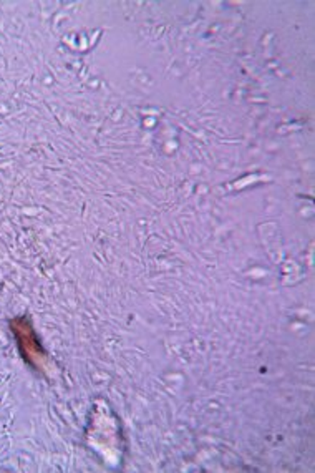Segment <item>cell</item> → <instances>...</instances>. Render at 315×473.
Returning <instances> with one entry per match:
<instances>
[{
  "label": "cell",
  "mask_w": 315,
  "mask_h": 473,
  "mask_svg": "<svg viewBox=\"0 0 315 473\" xmlns=\"http://www.w3.org/2000/svg\"><path fill=\"white\" fill-rule=\"evenodd\" d=\"M15 334L18 336V341H20V347H22V351H24L25 359H29V360L40 359V344H37L29 322L24 321V319L17 321Z\"/></svg>",
  "instance_id": "6da1fadb"
}]
</instances>
